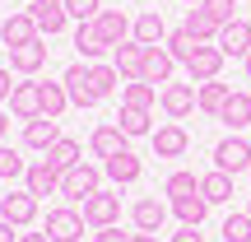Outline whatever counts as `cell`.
I'll use <instances>...</instances> for the list:
<instances>
[{
	"mask_svg": "<svg viewBox=\"0 0 251 242\" xmlns=\"http://www.w3.org/2000/svg\"><path fill=\"white\" fill-rule=\"evenodd\" d=\"M200 196L209 200V205H228V200H233V177H228V172H205V177H200Z\"/></svg>",
	"mask_w": 251,
	"mask_h": 242,
	"instance_id": "f1b7e54d",
	"label": "cell"
},
{
	"mask_svg": "<svg viewBox=\"0 0 251 242\" xmlns=\"http://www.w3.org/2000/svg\"><path fill=\"white\" fill-rule=\"evenodd\" d=\"M247 140H251V135H247Z\"/></svg>",
	"mask_w": 251,
	"mask_h": 242,
	"instance_id": "816d5d0a",
	"label": "cell"
},
{
	"mask_svg": "<svg viewBox=\"0 0 251 242\" xmlns=\"http://www.w3.org/2000/svg\"><path fill=\"white\" fill-rule=\"evenodd\" d=\"M102 172H107L117 187H130V182H140V172H144V168H140V159L126 149V154H117V159H107V163H102Z\"/></svg>",
	"mask_w": 251,
	"mask_h": 242,
	"instance_id": "83f0119b",
	"label": "cell"
},
{
	"mask_svg": "<svg viewBox=\"0 0 251 242\" xmlns=\"http://www.w3.org/2000/svg\"><path fill=\"white\" fill-rule=\"evenodd\" d=\"M121 75H117V65H102V61H93V93H98V98H112V93L121 89Z\"/></svg>",
	"mask_w": 251,
	"mask_h": 242,
	"instance_id": "836d02e7",
	"label": "cell"
},
{
	"mask_svg": "<svg viewBox=\"0 0 251 242\" xmlns=\"http://www.w3.org/2000/svg\"><path fill=\"white\" fill-rule=\"evenodd\" d=\"M9 93H14V84H9V70H0V103H9Z\"/></svg>",
	"mask_w": 251,
	"mask_h": 242,
	"instance_id": "7bdbcfd3",
	"label": "cell"
},
{
	"mask_svg": "<svg viewBox=\"0 0 251 242\" xmlns=\"http://www.w3.org/2000/svg\"><path fill=\"white\" fill-rule=\"evenodd\" d=\"M24 172H28L24 154H19L14 144H0V177H5V182H14V177H24Z\"/></svg>",
	"mask_w": 251,
	"mask_h": 242,
	"instance_id": "d590c367",
	"label": "cell"
},
{
	"mask_svg": "<svg viewBox=\"0 0 251 242\" xmlns=\"http://www.w3.org/2000/svg\"><path fill=\"white\" fill-rule=\"evenodd\" d=\"M200 5H205L209 14L219 19V24H233V19H237V14H233V9H237V0H200Z\"/></svg>",
	"mask_w": 251,
	"mask_h": 242,
	"instance_id": "ab89813d",
	"label": "cell"
},
{
	"mask_svg": "<svg viewBox=\"0 0 251 242\" xmlns=\"http://www.w3.org/2000/svg\"><path fill=\"white\" fill-rule=\"evenodd\" d=\"M89 149H93V159H117V154H126L130 149V135L121 131V126H98V131L89 135Z\"/></svg>",
	"mask_w": 251,
	"mask_h": 242,
	"instance_id": "30bf717a",
	"label": "cell"
},
{
	"mask_svg": "<svg viewBox=\"0 0 251 242\" xmlns=\"http://www.w3.org/2000/svg\"><path fill=\"white\" fill-rule=\"evenodd\" d=\"M47 238L51 242H79L84 238V215H75V210H51V215H47Z\"/></svg>",
	"mask_w": 251,
	"mask_h": 242,
	"instance_id": "9a60e30c",
	"label": "cell"
},
{
	"mask_svg": "<svg viewBox=\"0 0 251 242\" xmlns=\"http://www.w3.org/2000/svg\"><path fill=\"white\" fill-rule=\"evenodd\" d=\"M144 52H149V47L135 42V37H126L121 47H112V65H117L121 80H140L144 75Z\"/></svg>",
	"mask_w": 251,
	"mask_h": 242,
	"instance_id": "8fae6325",
	"label": "cell"
},
{
	"mask_svg": "<svg viewBox=\"0 0 251 242\" xmlns=\"http://www.w3.org/2000/svg\"><path fill=\"white\" fill-rule=\"evenodd\" d=\"M163 47H168V52H172V56H177V61H181V65H186V61H191V56H196V47H200V42H196V37H191V33H186V28H177V33H168V42H163Z\"/></svg>",
	"mask_w": 251,
	"mask_h": 242,
	"instance_id": "8d00e7d4",
	"label": "cell"
},
{
	"mask_svg": "<svg viewBox=\"0 0 251 242\" xmlns=\"http://www.w3.org/2000/svg\"><path fill=\"white\" fill-rule=\"evenodd\" d=\"M75 47H79L84 61H102V52H112L107 37L98 33V24H79V28H75Z\"/></svg>",
	"mask_w": 251,
	"mask_h": 242,
	"instance_id": "484cf974",
	"label": "cell"
},
{
	"mask_svg": "<svg viewBox=\"0 0 251 242\" xmlns=\"http://www.w3.org/2000/svg\"><path fill=\"white\" fill-rule=\"evenodd\" d=\"M117 126L130 135V140H140V135H153V117H149V112H140V108H121Z\"/></svg>",
	"mask_w": 251,
	"mask_h": 242,
	"instance_id": "1f68e13d",
	"label": "cell"
},
{
	"mask_svg": "<svg viewBox=\"0 0 251 242\" xmlns=\"http://www.w3.org/2000/svg\"><path fill=\"white\" fill-rule=\"evenodd\" d=\"M0 242H19V228L5 224V219H0Z\"/></svg>",
	"mask_w": 251,
	"mask_h": 242,
	"instance_id": "ee69618b",
	"label": "cell"
},
{
	"mask_svg": "<svg viewBox=\"0 0 251 242\" xmlns=\"http://www.w3.org/2000/svg\"><path fill=\"white\" fill-rule=\"evenodd\" d=\"M149 144H153L158 159H181V154L191 149V135H186V126H181V121H163V126H153Z\"/></svg>",
	"mask_w": 251,
	"mask_h": 242,
	"instance_id": "277c9868",
	"label": "cell"
},
{
	"mask_svg": "<svg viewBox=\"0 0 251 242\" xmlns=\"http://www.w3.org/2000/svg\"><path fill=\"white\" fill-rule=\"evenodd\" d=\"M93 24H98V33H102V37H107V47H121L126 37L135 33V24L126 19V9H102Z\"/></svg>",
	"mask_w": 251,
	"mask_h": 242,
	"instance_id": "44dd1931",
	"label": "cell"
},
{
	"mask_svg": "<svg viewBox=\"0 0 251 242\" xmlns=\"http://www.w3.org/2000/svg\"><path fill=\"white\" fill-rule=\"evenodd\" d=\"M172 215H177L181 224L200 228V224H205V215H209V200L200 196V191H196V196H181V200H172Z\"/></svg>",
	"mask_w": 251,
	"mask_h": 242,
	"instance_id": "f546056e",
	"label": "cell"
},
{
	"mask_svg": "<svg viewBox=\"0 0 251 242\" xmlns=\"http://www.w3.org/2000/svg\"><path fill=\"white\" fill-rule=\"evenodd\" d=\"M130 219H135L140 233H158V228L168 224V205L153 200V196H144V200H135V205H130Z\"/></svg>",
	"mask_w": 251,
	"mask_h": 242,
	"instance_id": "ac0fdd59",
	"label": "cell"
},
{
	"mask_svg": "<svg viewBox=\"0 0 251 242\" xmlns=\"http://www.w3.org/2000/svg\"><path fill=\"white\" fill-rule=\"evenodd\" d=\"M186 5H200V0H186Z\"/></svg>",
	"mask_w": 251,
	"mask_h": 242,
	"instance_id": "681fc988",
	"label": "cell"
},
{
	"mask_svg": "<svg viewBox=\"0 0 251 242\" xmlns=\"http://www.w3.org/2000/svg\"><path fill=\"white\" fill-rule=\"evenodd\" d=\"M0 219L14 228H28L37 219V196L33 191H9V196H0Z\"/></svg>",
	"mask_w": 251,
	"mask_h": 242,
	"instance_id": "ba28073f",
	"label": "cell"
},
{
	"mask_svg": "<svg viewBox=\"0 0 251 242\" xmlns=\"http://www.w3.org/2000/svg\"><path fill=\"white\" fill-rule=\"evenodd\" d=\"M126 238H130V233H121L117 224H112V228H93V242H126Z\"/></svg>",
	"mask_w": 251,
	"mask_h": 242,
	"instance_id": "60d3db41",
	"label": "cell"
},
{
	"mask_svg": "<svg viewBox=\"0 0 251 242\" xmlns=\"http://www.w3.org/2000/svg\"><path fill=\"white\" fill-rule=\"evenodd\" d=\"M135 42H144V47H163L168 42V24H163V14L158 9H144L140 19H135Z\"/></svg>",
	"mask_w": 251,
	"mask_h": 242,
	"instance_id": "7402d4cb",
	"label": "cell"
},
{
	"mask_svg": "<svg viewBox=\"0 0 251 242\" xmlns=\"http://www.w3.org/2000/svg\"><path fill=\"white\" fill-rule=\"evenodd\" d=\"M5 131H9V117L0 112V144H5Z\"/></svg>",
	"mask_w": 251,
	"mask_h": 242,
	"instance_id": "7dc6e473",
	"label": "cell"
},
{
	"mask_svg": "<svg viewBox=\"0 0 251 242\" xmlns=\"http://www.w3.org/2000/svg\"><path fill=\"white\" fill-rule=\"evenodd\" d=\"M172 70H177V56H172L168 47H149V52H144V75L140 80L158 89V84H172Z\"/></svg>",
	"mask_w": 251,
	"mask_h": 242,
	"instance_id": "7c38bea8",
	"label": "cell"
},
{
	"mask_svg": "<svg viewBox=\"0 0 251 242\" xmlns=\"http://www.w3.org/2000/svg\"><path fill=\"white\" fill-rule=\"evenodd\" d=\"M228 84H219V80H209V84H196V108L205 112V117H214L219 121V112H224V103H228Z\"/></svg>",
	"mask_w": 251,
	"mask_h": 242,
	"instance_id": "d4e9b609",
	"label": "cell"
},
{
	"mask_svg": "<svg viewBox=\"0 0 251 242\" xmlns=\"http://www.w3.org/2000/svg\"><path fill=\"white\" fill-rule=\"evenodd\" d=\"M224 61H228V56L219 52V42H200V47H196V56L186 61V75H191V84H209V80H219Z\"/></svg>",
	"mask_w": 251,
	"mask_h": 242,
	"instance_id": "8992f818",
	"label": "cell"
},
{
	"mask_svg": "<svg viewBox=\"0 0 251 242\" xmlns=\"http://www.w3.org/2000/svg\"><path fill=\"white\" fill-rule=\"evenodd\" d=\"M196 191H200V177H196V172H172V177L163 182V196H172V200L196 196Z\"/></svg>",
	"mask_w": 251,
	"mask_h": 242,
	"instance_id": "e575fe53",
	"label": "cell"
},
{
	"mask_svg": "<svg viewBox=\"0 0 251 242\" xmlns=\"http://www.w3.org/2000/svg\"><path fill=\"white\" fill-rule=\"evenodd\" d=\"M126 242H158V238H153V233H130Z\"/></svg>",
	"mask_w": 251,
	"mask_h": 242,
	"instance_id": "bcb514c9",
	"label": "cell"
},
{
	"mask_svg": "<svg viewBox=\"0 0 251 242\" xmlns=\"http://www.w3.org/2000/svg\"><path fill=\"white\" fill-rule=\"evenodd\" d=\"M65 14H70L75 24H93V19L102 14V0H65Z\"/></svg>",
	"mask_w": 251,
	"mask_h": 242,
	"instance_id": "74e56055",
	"label": "cell"
},
{
	"mask_svg": "<svg viewBox=\"0 0 251 242\" xmlns=\"http://www.w3.org/2000/svg\"><path fill=\"white\" fill-rule=\"evenodd\" d=\"M24 191H33L37 200L42 196H61V172L51 168V163H28V172H24Z\"/></svg>",
	"mask_w": 251,
	"mask_h": 242,
	"instance_id": "4fadbf2b",
	"label": "cell"
},
{
	"mask_svg": "<svg viewBox=\"0 0 251 242\" xmlns=\"http://www.w3.org/2000/svg\"><path fill=\"white\" fill-rule=\"evenodd\" d=\"M181 28H186V33L196 37V42H214V37H219V28H224V24H219V19L209 14L205 5H191V9H186V24H181Z\"/></svg>",
	"mask_w": 251,
	"mask_h": 242,
	"instance_id": "603a6c76",
	"label": "cell"
},
{
	"mask_svg": "<svg viewBox=\"0 0 251 242\" xmlns=\"http://www.w3.org/2000/svg\"><path fill=\"white\" fill-rule=\"evenodd\" d=\"M219 121H224L228 131H251V93H228Z\"/></svg>",
	"mask_w": 251,
	"mask_h": 242,
	"instance_id": "cb8c5ba5",
	"label": "cell"
},
{
	"mask_svg": "<svg viewBox=\"0 0 251 242\" xmlns=\"http://www.w3.org/2000/svg\"><path fill=\"white\" fill-rule=\"evenodd\" d=\"M153 103H158V89L144 80H126L121 84V108H140V112H153Z\"/></svg>",
	"mask_w": 251,
	"mask_h": 242,
	"instance_id": "4316f807",
	"label": "cell"
},
{
	"mask_svg": "<svg viewBox=\"0 0 251 242\" xmlns=\"http://www.w3.org/2000/svg\"><path fill=\"white\" fill-rule=\"evenodd\" d=\"M33 37H42V33H37V19L28 14V9H19V14H9L5 24H0V42L5 47H24V42H33Z\"/></svg>",
	"mask_w": 251,
	"mask_h": 242,
	"instance_id": "2e32d148",
	"label": "cell"
},
{
	"mask_svg": "<svg viewBox=\"0 0 251 242\" xmlns=\"http://www.w3.org/2000/svg\"><path fill=\"white\" fill-rule=\"evenodd\" d=\"M37 93H42V117H61V112L70 108L65 84H37Z\"/></svg>",
	"mask_w": 251,
	"mask_h": 242,
	"instance_id": "d6a6232c",
	"label": "cell"
},
{
	"mask_svg": "<svg viewBox=\"0 0 251 242\" xmlns=\"http://www.w3.org/2000/svg\"><path fill=\"white\" fill-rule=\"evenodd\" d=\"M9 65H14L19 75H37L47 65V42L33 37V42H24V47H9Z\"/></svg>",
	"mask_w": 251,
	"mask_h": 242,
	"instance_id": "d6986e66",
	"label": "cell"
},
{
	"mask_svg": "<svg viewBox=\"0 0 251 242\" xmlns=\"http://www.w3.org/2000/svg\"><path fill=\"white\" fill-rule=\"evenodd\" d=\"M172 242H205V233H200V228H191V224H181L177 233H172Z\"/></svg>",
	"mask_w": 251,
	"mask_h": 242,
	"instance_id": "b9f144b4",
	"label": "cell"
},
{
	"mask_svg": "<svg viewBox=\"0 0 251 242\" xmlns=\"http://www.w3.org/2000/svg\"><path fill=\"white\" fill-rule=\"evenodd\" d=\"M19 242H51L47 233H19Z\"/></svg>",
	"mask_w": 251,
	"mask_h": 242,
	"instance_id": "f6af8a7d",
	"label": "cell"
},
{
	"mask_svg": "<svg viewBox=\"0 0 251 242\" xmlns=\"http://www.w3.org/2000/svg\"><path fill=\"white\" fill-rule=\"evenodd\" d=\"M61 140V126H56V117H33V121H24V144L28 149H51V144Z\"/></svg>",
	"mask_w": 251,
	"mask_h": 242,
	"instance_id": "ffe728a7",
	"label": "cell"
},
{
	"mask_svg": "<svg viewBox=\"0 0 251 242\" xmlns=\"http://www.w3.org/2000/svg\"><path fill=\"white\" fill-rule=\"evenodd\" d=\"M214 42H219V52H224V56H237V61H247V56H251V24H247V19H233V24L219 28Z\"/></svg>",
	"mask_w": 251,
	"mask_h": 242,
	"instance_id": "9c48e42d",
	"label": "cell"
},
{
	"mask_svg": "<svg viewBox=\"0 0 251 242\" xmlns=\"http://www.w3.org/2000/svg\"><path fill=\"white\" fill-rule=\"evenodd\" d=\"M242 65H247V80H251V56H247V61H242Z\"/></svg>",
	"mask_w": 251,
	"mask_h": 242,
	"instance_id": "c3c4849f",
	"label": "cell"
},
{
	"mask_svg": "<svg viewBox=\"0 0 251 242\" xmlns=\"http://www.w3.org/2000/svg\"><path fill=\"white\" fill-rule=\"evenodd\" d=\"M9 112H14L19 121H33V117H42V93H37V84H33V80L14 84V93H9Z\"/></svg>",
	"mask_w": 251,
	"mask_h": 242,
	"instance_id": "e0dca14e",
	"label": "cell"
},
{
	"mask_svg": "<svg viewBox=\"0 0 251 242\" xmlns=\"http://www.w3.org/2000/svg\"><path fill=\"white\" fill-rule=\"evenodd\" d=\"M79 154H84V149H79V140H65V135H61V140H56L51 149H47V163H51L56 172H70L75 163H84Z\"/></svg>",
	"mask_w": 251,
	"mask_h": 242,
	"instance_id": "4dcf8cb0",
	"label": "cell"
},
{
	"mask_svg": "<svg viewBox=\"0 0 251 242\" xmlns=\"http://www.w3.org/2000/svg\"><path fill=\"white\" fill-rule=\"evenodd\" d=\"M61 84H65V93H70V103L75 108H98V93H93V61H75L70 70L61 75Z\"/></svg>",
	"mask_w": 251,
	"mask_h": 242,
	"instance_id": "3957f363",
	"label": "cell"
},
{
	"mask_svg": "<svg viewBox=\"0 0 251 242\" xmlns=\"http://www.w3.org/2000/svg\"><path fill=\"white\" fill-rule=\"evenodd\" d=\"M224 242H251V215H228L224 219Z\"/></svg>",
	"mask_w": 251,
	"mask_h": 242,
	"instance_id": "f35d334b",
	"label": "cell"
},
{
	"mask_svg": "<svg viewBox=\"0 0 251 242\" xmlns=\"http://www.w3.org/2000/svg\"><path fill=\"white\" fill-rule=\"evenodd\" d=\"M214 168L228 172V177H237V172H251V140L247 135H224V140L214 144Z\"/></svg>",
	"mask_w": 251,
	"mask_h": 242,
	"instance_id": "6da1fadb",
	"label": "cell"
},
{
	"mask_svg": "<svg viewBox=\"0 0 251 242\" xmlns=\"http://www.w3.org/2000/svg\"><path fill=\"white\" fill-rule=\"evenodd\" d=\"M84 224H89V228L121 224V196H117V191H98V196H89V200H84Z\"/></svg>",
	"mask_w": 251,
	"mask_h": 242,
	"instance_id": "5b68a950",
	"label": "cell"
},
{
	"mask_svg": "<svg viewBox=\"0 0 251 242\" xmlns=\"http://www.w3.org/2000/svg\"><path fill=\"white\" fill-rule=\"evenodd\" d=\"M102 191V172L93 163H75L70 172H61V196L65 200H89Z\"/></svg>",
	"mask_w": 251,
	"mask_h": 242,
	"instance_id": "7a4b0ae2",
	"label": "cell"
},
{
	"mask_svg": "<svg viewBox=\"0 0 251 242\" xmlns=\"http://www.w3.org/2000/svg\"><path fill=\"white\" fill-rule=\"evenodd\" d=\"M28 14L37 19V33H47V37H56L65 24H70V14H65V0H33V5H28Z\"/></svg>",
	"mask_w": 251,
	"mask_h": 242,
	"instance_id": "5bb4252c",
	"label": "cell"
},
{
	"mask_svg": "<svg viewBox=\"0 0 251 242\" xmlns=\"http://www.w3.org/2000/svg\"><path fill=\"white\" fill-rule=\"evenodd\" d=\"M247 215H251V205H247Z\"/></svg>",
	"mask_w": 251,
	"mask_h": 242,
	"instance_id": "f907efd6",
	"label": "cell"
},
{
	"mask_svg": "<svg viewBox=\"0 0 251 242\" xmlns=\"http://www.w3.org/2000/svg\"><path fill=\"white\" fill-rule=\"evenodd\" d=\"M158 108L168 112V121H181L196 112V84H163L158 89Z\"/></svg>",
	"mask_w": 251,
	"mask_h": 242,
	"instance_id": "52a82bcc",
	"label": "cell"
}]
</instances>
